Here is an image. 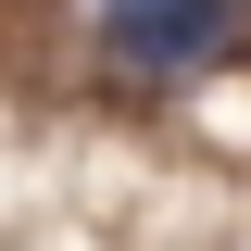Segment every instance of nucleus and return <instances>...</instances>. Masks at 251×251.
Returning <instances> with one entry per match:
<instances>
[{
  "label": "nucleus",
  "mask_w": 251,
  "mask_h": 251,
  "mask_svg": "<svg viewBox=\"0 0 251 251\" xmlns=\"http://www.w3.org/2000/svg\"><path fill=\"white\" fill-rule=\"evenodd\" d=\"M113 63L126 75H188V63L226 50V0H113Z\"/></svg>",
  "instance_id": "obj_1"
}]
</instances>
